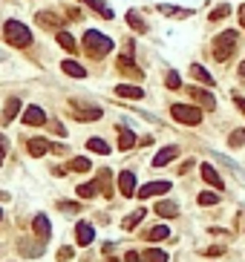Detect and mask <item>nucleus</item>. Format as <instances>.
I'll list each match as a JSON object with an SVG mask.
<instances>
[{
  "label": "nucleus",
  "instance_id": "nucleus-25",
  "mask_svg": "<svg viewBox=\"0 0 245 262\" xmlns=\"http://www.w3.org/2000/svg\"><path fill=\"white\" fill-rule=\"evenodd\" d=\"M81 3H87L89 9H96V15H101V18H113V12H110V6H104V3H101V0H81Z\"/></svg>",
  "mask_w": 245,
  "mask_h": 262
},
{
  "label": "nucleus",
  "instance_id": "nucleus-15",
  "mask_svg": "<svg viewBox=\"0 0 245 262\" xmlns=\"http://www.w3.org/2000/svg\"><path fill=\"white\" fill-rule=\"evenodd\" d=\"M202 179L208 181L210 188H217V190H222V188H225V184H222V176H219V173L213 170L210 164H202Z\"/></svg>",
  "mask_w": 245,
  "mask_h": 262
},
{
  "label": "nucleus",
  "instance_id": "nucleus-2",
  "mask_svg": "<svg viewBox=\"0 0 245 262\" xmlns=\"http://www.w3.org/2000/svg\"><path fill=\"white\" fill-rule=\"evenodd\" d=\"M236 41H239V38H236L234 29H225L222 35H217V41H213V55H217L219 63H225V61H231V58H234Z\"/></svg>",
  "mask_w": 245,
  "mask_h": 262
},
{
  "label": "nucleus",
  "instance_id": "nucleus-16",
  "mask_svg": "<svg viewBox=\"0 0 245 262\" xmlns=\"http://www.w3.org/2000/svg\"><path fill=\"white\" fill-rule=\"evenodd\" d=\"M136 147V133L127 127H118V150H133Z\"/></svg>",
  "mask_w": 245,
  "mask_h": 262
},
{
  "label": "nucleus",
  "instance_id": "nucleus-36",
  "mask_svg": "<svg viewBox=\"0 0 245 262\" xmlns=\"http://www.w3.org/2000/svg\"><path fill=\"white\" fill-rule=\"evenodd\" d=\"M228 12H231V6H225V3H222V6H217V9L210 12V20H219V18H225Z\"/></svg>",
  "mask_w": 245,
  "mask_h": 262
},
{
  "label": "nucleus",
  "instance_id": "nucleus-4",
  "mask_svg": "<svg viewBox=\"0 0 245 262\" xmlns=\"http://www.w3.org/2000/svg\"><path fill=\"white\" fill-rule=\"evenodd\" d=\"M170 116H173L179 124H191V127H196L202 121L199 107H191V104H173V107H170Z\"/></svg>",
  "mask_w": 245,
  "mask_h": 262
},
{
  "label": "nucleus",
  "instance_id": "nucleus-27",
  "mask_svg": "<svg viewBox=\"0 0 245 262\" xmlns=\"http://www.w3.org/2000/svg\"><path fill=\"white\" fill-rule=\"evenodd\" d=\"M127 23H130V26L136 29L139 35H144V32H147V23L139 18V12H127Z\"/></svg>",
  "mask_w": 245,
  "mask_h": 262
},
{
  "label": "nucleus",
  "instance_id": "nucleus-6",
  "mask_svg": "<svg viewBox=\"0 0 245 262\" xmlns=\"http://www.w3.org/2000/svg\"><path fill=\"white\" fill-rule=\"evenodd\" d=\"M32 231H35V236L41 239V242H46V239L52 236V225H49V219H46L44 213H35V219H32Z\"/></svg>",
  "mask_w": 245,
  "mask_h": 262
},
{
  "label": "nucleus",
  "instance_id": "nucleus-24",
  "mask_svg": "<svg viewBox=\"0 0 245 262\" xmlns=\"http://www.w3.org/2000/svg\"><path fill=\"white\" fill-rule=\"evenodd\" d=\"M18 113H20V101L18 98H9V101H6V109H3V124H9Z\"/></svg>",
  "mask_w": 245,
  "mask_h": 262
},
{
  "label": "nucleus",
  "instance_id": "nucleus-32",
  "mask_svg": "<svg viewBox=\"0 0 245 262\" xmlns=\"http://www.w3.org/2000/svg\"><path fill=\"white\" fill-rule=\"evenodd\" d=\"M217 202H219V193H213V190H202L199 193V205H205V208L217 205Z\"/></svg>",
  "mask_w": 245,
  "mask_h": 262
},
{
  "label": "nucleus",
  "instance_id": "nucleus-11",
  "mask_svg": "<svg viewBox=\"0 0 245 262\" xmlns=\"http://www.w3.org/2000/svg\"><path fill=\"white\" fill-rule=\"evenodd\" d=\"M118 190H121L124 196H133L136 193V173H130V170L118 173Z\"/></svg>",
  "mask_w": 245,
  "mask_h": 262
},
{
  "label": "nucleus",
  "instance_id": "nucleus-22",
  "mask_svg": "<svg viewBox=\"0 0 245 262\" xmlns=\"http://www.w3.org/2000/svg\"><path fill=\"white\" fill-rule=\"evenodd\" d=\"M55 38H58V44H61L64 49H67V52H75V49H78V44H75V38H72L70 32L58 29V32H55Z\"/></svg>",
  "mask_w": 245,
  "mask_h": 262
},
{
  "label": "nucleus",
  "instance_id": "nucleus-39",
  "mask_svg": "<svg viewBox=\"0 0 245 262\" xmlns=\"http://www.w3.org/2000/svg\"><path fill=\"white\" fill-rule=\"evenodd\" d=\"M141 259H144V256H139L136 251H130L127 256H124V262H141Z\"/></svg>",
  "mask_w": 245,
  "mask_h": 262
},
{
  "label": "nucleus",
  "instance_id": "nucleus-18",
  "mask_svg": "<svg viewBox=\"0 0 245 262\" xmlns=\"http://www.w3.org/2000/svg\"><path fill=\"white\" fill-rule=\"evenodd\" d=\"M52 150V144L46 141V138H32L29 141V156H35V159H41L44 153H49Z\"/></svg>",
  "mask_w": 245,
  "mask_h": 262
},
{
  "label": "nucleus",
  "instance_id": "nucleus-28",
  "mask_svg": "<svg viewBox=\"0 0 245 262\" xmlns=\"http://www.w3.org/2000/svg\"><path fill=\"white\" fill-rule=\"evenodd\" d=\"M118 69H121V72H127V75H133V78H141V72L133 66V58H130V55H124L121 61H118Z\"/></svg>",
  "mask_w": 245,
  "mask_h": 262
},
{
  "label": "nucleus",
  "instance_id": "nucleus-9",
  "mask_svg": "<svg viewBox=\"0 0 245 262\" xmlns=\"http://www.w3.org/2000/svg\"><path fill=\"white\" fill-rule=\"evenodd\" d=\"M179 156V147H173V144H167V147H162L156 153V159H153V167H165V164H170Z\"/></svg>",
  "mask_w": 245,
  "mask_h": 262
},
{
  "label": "nucleus",
  "instance_id": "nucleus-17",
  "mask_svg": "<svg viewBox=\"0 0 245 262\" xmlns=\"http://www.w3.org/2000/svg\"><path fill=\"white\" fill-rule=\"evenodd\" d=\"M191 75H193V78H196L199 84H205V87H213V84H217L213 78H210V72H208V69L202 66V63H191Z\"/></svg>",
  "mask_w": 245,
  "mask_h": 262
},
{
  "label": "nucleus",
  "instance_id": "nucleus-7",
  "mask_svg": "<svg viewBox=\"0 0 245 262\" xmlns=\"http://www.w3.org/2000/svg\"><path fill=\"white\" fill-rule=\"evenodd\" d=\"M170 190V181H147L144 188L139 190V199H150V196H162Z\"/></svg>",
  "mask_w": 245,
  "mask_h": 262
},
{
  "label": "nucleus",
  "instance_id": "nucleus-14",
  "mask_svg": "<svg viewBox=\"0 0 245 262\" xmlns=\"http://www.w3.org/2000/svg\"><path fill=\"white\" fill-rule=\"evenodd\" d=\"M115 95L139 101V98H144V90H141V87H133V84H118V87H115Z\"/></svg>",
  "mask_w": 245,
  "mask_h": 262
},
{
  "label": "nucleus",
  "instance_id": "nucleus-31",
  "mask_svg": "<svg viewBox=\"0 0 245 262\" xmlns=\"http://www.w3.org/2000/svg\"><path fill=\"white\" fill-rule=\"evenodd\" d=\"M93 164H89V159H84V156H78V159H72L70 162V170H75V173H87Z\"/></svg>",
  "mask_w": 245,
  "mask_h": 262
},
{
  "label": "nucleus",
  "instance_id": "nucleus-30",
  "mask_svg": "<svg viewBox=\"0 0 245 262\" xmlns=\"http://www.w3.org/2000/svg\"><path fill=\"white\" fill-rule=\"evenodd\" d=\"M141 219H144V210H141V208H139V210H133L130 216L124 219V231H133V228L139 225Z\"/></svg>",
  "mask_w": 245,
  "mask_h": 262
},
{
  "label": "nucleus",
  "instance_id": "nucleus-12",
  "mask_svg": "<svg viewBox=\"0 0 245 262\" xmlns=\"http://www.w3.org/2000/svg\"><path fill=\"white\" fill-rule=\"evenodd\" d=\"M191 95H193V101H196V104H202L205 109H213V107H217L213 95H210L208 90H202V87H191Z\"/></svg>",
  "mask_w": 245,
  "mask_h": 262
},
{
  "label": "nucleus",
  "instance_id": "nucleus-19",
  "mask_svg": "<svg viewBox=\"0 0 245 262\" xmlns=\"http://www.w3.org/2000/svg\"><path fill=\"white\" fill-rule=\"evenodd\" d=\"M61 69H64L67 75H72V78H87V69H84L78 61H70V58L61 63Z\"/></svg>",
  "mask_w": 245,
  "mask_h": 262
},
{
  "label": "nucleus",
  "instance_id": "nucleus-33",
  "mask_svg": "<svg viewBox=\"0 0 245 262\" xmlns=\"http://www.w3.org/2000/svg\"><path fill=\"white\" fill-rule=\"evenodd\" d=\"M98 190H101L104 196H110V170H101V176H98Z\"/></svg>",
  "mask_w": 245,
  "mask_h": 262
},
{
  "label": "nucleus",
  "instance_id": "nucleus-20",
  "mask_svg": "<svg viewBox=\"0 0 245 262\" xmlns=\"http://www.w3.org/2000/svg\"><path fill=\"white\" fill-rule=\"evenodd\" d=\"M167 236H170V228L156 225V228H150L147 234H144V239H147V242H162V239H167Z\"/></svg>",
  "mask_w": 245,
  "mask_h": 262
},
{
  "label": "nucleus",
  "instance_id": "nucleus-1",
  "mask_svg": "<svg viewBox=\"0 0 245 262\" xmlns=\"http://www.w3.org/2000/svg\"><path fill=\"white\" fill-rule=\"evenodd\" d=\"M3 38H6L12 46H18V49L32 46V32H29L20 20H6V26H3Z\"/></svg>",
  "mask_w": 245,
  "mask_h": 262
},
{
  "label": "nucleus",
  "instance_id": "nucleus-45",
  "mask_svg": "<svg viewBox=\"0 0 245 262\" xmlns=\"http://www.w3.org/2000/svg\"><path fill=\"white\" fill-rule=\"evenodd\" d=\"M0 219H3V213H0Z\"/></svg>",
  "mask_w": 245,
  "mask_h": 262
},
{
  "label": "nucleus",
  "instance_id": "nucleus-23",
  "mask_svg": "<svg viewBox=\"0 0 245 262\" xmlns=\"http://www.w3.org/2000/svg\"><path fill=\"white\" fill-rule=\"evenodd\" d=\"M156 213H159V216H165V219H173L176 213H179V205H176V202H159Z\"/></svg>",
  "mask_w": 245,
  "mask_h": 262
},
{
  "label": "nucleus",
  "instance_id": "nucleus-21",
  "mask_svg": "<svg viewBox=\"0 0 245 262\" xmlns=\"http://www.w3.org/2000/svg\"><path fill=\"white\" fill-rule=\"evenodd\" d=\"M75 193H78V199H93V196H98L101 190H98V181H87V184H78Z\"/></svg>",
  "mask_w": 245,
  "mask_h": 262
},
{
  "label": "nucleus",
  "instance_id": "nucleus-35",
  "mask_svg": "<svg viewBox=\"0 0 245 262\" xmlns=\"http://www.w3.org/2000/svg\"><path fill=\"white\" fill-rule=\"evenodd\" d=\"M165 84L170 87V90H179V87H182V81H179V72H167Z\"/></svg>",
  "mask_w": 245,
  "mask_h": 262
},
{
  "label": "nucleus",
  "instance_id": "nucleus-26",
  "mask_svg": "<svg viewBox=\"0 0 245 262\" xmlns=\"http://www.w3.org/2000/svg\"><path fill=\"white\" fill-rule=\"evenodd\" d=\"M87 150H93V153H98V156H107V153H110V144H107L104 138H89Z\"/></svg>",
  "mask_w": 245,
  "mask_h": 262
},
{
  "label": "nucleus",
  "instance_id": "nucleus-41",
  "mask_svg": "<svg viewBox=\"0 0 245 262\" xmlns=\"http://www.w3.org/2000/svg\"><path fill=\"white\" fill-rule=\"evenodd\" d=\"M205 253H208V256H217V253H222V245H213V248H208Z\"/></svg>",
  "mask_w": 245,
  "mask_h": 262
},
{
  "label": "nucleus",
  "instance_id": "nucleus-13",
  "mask_svg": "<svg viewBox=\"0 0 245 262\" xmlns=\"http://www.w3.org/2000/svg\"><path fill=\"white\" fill-rule=\"evenodd\" d=\"M93 225H89V222H78V225H75V239H78V245L81 248H87L89 242H93Z\"/></svg>",
  "mask_w": 245,
  "mask_h": 262
},
{
  "label": "nucleus",
  "instance_id": "nucleus-8",
  "mask_svg": "<svg viewBox=\"0 0 245 262\" xmlns=\"http://www.w3.org/2000/svg\"><path fill=\"white\" fill-rule=\"evenodd\" d=\"M23 124H26V127H41V124H46V113H44L41 107H35V104H32V107L23 113Z\"/></svg>",
  "mask_w": 245,
  "mask_h": 262
},
{
  "label": "nucleus",
  "instance_id": "nucleus-42",
  "mask_svg": "<svg viewBox=\"0 0 245 262\" xmlns=\"http://www.w3.org/2000/svg\"><path fill=\"white\" fill-rule=\"evenodd\" d=\"M3 156H6V138L0 136V164H3Z\"/></svg>",
  "mask_w": 245,
  "mask_h": 262
},
{
  "label": "nucleus",
  "instance_id": "nucleus-44",
  "mask_svg": "<svg viewBox=\"0 0 245 262\" xmlns=\"http://www.w3.org/2000/svg\"><path fill=\"white\" fill-rule=\"evenodd\" d=\"M239 75H245V61H242V63H239Z\"/></svg>",
  "mask_w": 245,
  "mask_h": 262
},
{
  "label": "nucleus",
  "instance_id": "nucleus-37",
  "mask_svg": "<svg viewBox=\"0 0 245 262\" xmlns=\"http://www.w3.org/2000/svg\"><path fill=\"white\" fill-rule=\"evenodd\" d=\"M58 210H67V213H78V205L75 202H58Z\"/></svg>",
  "mask_w": 245,
  "mask_h": 262
},
{
  "label": "nucleus",
  "instance_id": "nucleus-5",
  "mask_svg": "<svg viewBox=\"0 0 245 262\" xmlns=\"http://www.w3.org/2000/svg\"><path fill=\"white\" fill-rule=\"evenodd\" d=\"M35 23H38V26H44V29H55V32H58L64 20H61V15H58V12L44 9V12H38V15H35Z\"/></svg>",
  "mask_w": 245,
  "mask_h": 262
},
{
  "label": "nucleus",
  "instance_id": "nucleus-34",
  "mask_svg": "<svg viewBox=\"0 0 245 262\" xmlns=\"http://www.w3.org/2000/svg\"><path fill=\"white\" fill-rule=\"evenodd\" d=\"M228 144H231V147H242L245 144V130H234L231 138H228Z\"/></svg>",
  "mask_w": 245,
  "mask_h": 262
},
{
  "label": "nucleus",
  "instance_id": "nucleus-10",
  "mask_svg": "<svg viewBox=\"0 0 245 262\" xmlns=\"http://www.w3.org/2000/svg\"><path fill=\"white\" fill-rule=\"evenodd\" d=\"M72 116L78 118V121H98V118L104 116V109L101 107H75Z\"/></svg>",
  "mask_w": 245,
  "mask_h": 262
},
{
  "label": "nucleus",
  "instance_id": "nucleus-38",
  "mask_svg": "<svg viewBox=\"0 0 245 262\" xmlns=\"http://www.w3.org/2000/svg\"><path fill=\"white\" fill-rule=\"evenodd\" d=\"M67 259H72V248H61L58 251V262H67Z\"/></svg>",
  "mask_w": 245,
  "mask_h": 262
},
{
  "label": "nucleus",
  "instance_id": "nucleus-40",
  "mask_svg": "<svg viewBox=\"0 0 245 262\" xmlns=\"http://www.w3.org/2000/svg\"><path fill=\"white\" fill-rule=\"evenodd\" d=\"M234 104L239 107V113L245 116V98H242V95H234Z\"/></svg>",
  "mask_w": 245,
  "mask_h": 262
},
{
  "label": "nucleus",
  "instance_id": "nucleus-43",
  "mask_svg": "<svg viewBox=\"0 0 245 262\" xmlns=\"http://www.w3.org/2000/svg\"><path fill=\"white\" fill-rule=\"evenodd\" d=\"M236 15H239V23H242V29H245V6H239V9H236Z\"/></svg>",
  "mask_w": 245,
  "mask_h": 262
},
{
  "label": "nucleus",
  "instance_id": "nucleus-3",
  "mask_svg": "<svg viewBox=\"0 0 245 262\" xmlns=\"http://www.w3.org/2000/svg\"><path fill=\"white\" fill-rule=\"evenodd\" d=\"M84 46H87V52L93 55V58H104V55L113 49V41L107 35H101V32H96V29H89L87 35H84Z\"/></svg>",
  "mask_w": 245,
  "mask_h": 262
},
{
  "label": "nucleus",
  "instance_id": "nucleus-29",
  "mask_svg": "<svg viewBox=\"0 0 245 262\" xmlns=\"http://www.w3.org/2000/svg\"><path fill=\"white\" fill-rule=\"evenodd\" d=\"M144 262H167V253L159 251V248H147L144 251Z\"/></svg>",
  "mask_w": 245,
  "mask_h": 262
}]
</instances>
